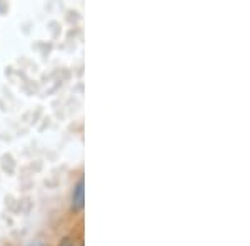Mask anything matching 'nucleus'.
<instances>
[{
	"mask_svg": "<svg viewBox=\"0 0 250 246\" xmlns=\"http://www.w3.org/2000/svg\"><path fill=\"white\" fill-rule=\"evenodd\" d=\"M60 246H75V245L72 243L70 240H63V241H62V245H60Z\"/></svg>",
	"mask_w": 250,
	"mask_h": 246,
	"instance_id": "nucleus-2",
	"label": "nucleus"
},
{
	"mask_svg": "<svg viewBox=\"0 0 250 246\" xmlns=\"http://www.w3.org/2000/svg\"><path fill=\"white\" fill-rule=\"evenodd\" d=\"M85 205V183L83 180H79V183L74 187L72 191V209L74 211H82Z\"/></svg>",
	"mask_w": 250,
	"mask_h": 246,
	"instance_id": "nucleus-1",
	"label": "nucleus"
},
{
	"mask_svg": "<svg viewBox=\"0 0 250 246\" xmlns=\"http://www.w3.org/2000/svg\"><path fill=\"white\" fill-rule=\"evenodd\" d=\"M30 246H42V245H40V243H34V245H30Z\"/></svg>",
	"mask_w": 250,
	"mask_h": 246,
	"instance_id": "nucleus-3",
	"label": "nucleus"
}]
</instances>
